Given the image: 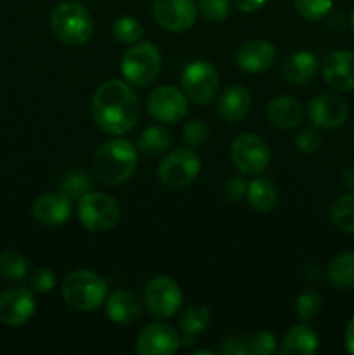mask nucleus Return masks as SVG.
<instances>
[{"label":"nucleus","instance_id":"obj_11","mask_svg":"<svg viewBox=\"0 0 354 355\" xmlns=\"http://www.w3.org/2000/svg\"><path fill=\"white\" fill-rule=\"evenodd\" d=\"M148 113L153 120L162 123H177L187 114V97L172 85L158 87L146 101Z\"/></svg>","mask_w":354,"mask_h":355},{"label":"nucleus","instance_id":"obj_27","mask_svg":"<svg viewBox=\"0 0 354 355\" xmlns=\"http://www.w3.org/2000/svg\"><path fill=\"white\" fill-rule=\"evenodd\" d=\"M172 144V135L163 127H149L141 134L137 148L142 155L158 156L165 153Z\"/></svg>","mask_w":354,"mask_h":355},{"label":"nucleus","instance_id":"obj_5","mask_svg":"<svg viewBox=\"0 0 354 355\" xmlns=\"http://www.w3.org/2000/svg\"><path fill=\"white\" fill-rule=\"evenodd\" d=\"M120 71L130 85L144 89L149 87L162 71V54L155 44H135L125 51L120 62Z\"/></svg>","mask_w":354,"mask_h":355},{"label":"nucleus","instance_id":"obj_6","mask_svg":"<svg viewBox=\"0 0 354 355\" xmlns=\"http://www.w3.org/2000/svg\"><path fill=\"white\" fill-rule=\"evenodd\" d=\"M120 220L117 200L104 193H87L80 198L78 222L90 232H108Z\"/></svg>","mask_w":354,"mask_h":355},{"label":"nucleus","instance_id":"obj_10","mask_svg":"<svg viewBox=\"0 0 354 355\" xmlns=\"http://www.w3.org/2000/svg\"><path fill=\"white\" fill-rule=\"evenodd\" d=\"M180 85L187 99L194 104H207L219 90V73L208 61H193L184 68Z\"/></svg>","mask_w":354,"mask_h":355},{"label":"nucleus","instance_id":"obj_20","mask_svg":"<svg viewBox=\"0 0 354 355\" xmlns=\"http://www.w3.org/2000/svg\"><path fill=\"white\" fill-rule=\"evenodd\" d=\"M250 104H252V97L248 90L242 85H231L219 97L217 113L224 121L235 123V121L243 120V116L248 113Z\"/></svg>","mask_w":354,"mask_h":355},{"label":"nucleus","instance_id":"obj_34","mask_svg":"<svg viewBox=\"0 0 354 355\" xmlns=\"http://www.w3.org/2000/svg\"><path fill=\"white\" fill-rule=\"evenodd\" d=\"M198 12L208 23H222L229 16V2L228 0H200Z\"/></svg>","mask_w":354,"mask_h":355},{"label":"nucleus","instance_id":"obj_13","mask_svg":"<svg viewBox=\"0 0 354 355\" xmlns=\"http://www.w3.org/2000/svg\"><path fill=\"white\" fill-rule=\"evenodd\" d=\"M35 314V298L28 288L14 286L0 295V322L6 326L26 324Z\"/></svg>","mask_w":354,"mask_h":355},{"label":"nucleus","instance_id":"obj_22","mask_svg":"<svg viewBox=\"0 0 354 355\" xmlns=\"http://www.w3.org/2000/svg\"><path fill=\"white\" fill-rule=\"evenodd\" d=\"M318 58H316L312 52L298 51L285 61L281 73H283V78L287 80L288 83L302 85V83L311 82L312 76L318 71Z\"/></svg>","mask_w":354,"mask_h":355},{"label":"nucleus","instance_id":"obj_17","mask_svg":"<svg viewBox=\"0 0 354 355\" xmlns=\"http://www.w3.org/2000/svg\"><path fill=\"white\" fill-rule=\"evenodd\" d=\"M71 201V198L66 196L62 191L61 193H47L35 201L31 214H33L35 220L49 225V227L62 225L69 220L73 214Z\"/></svg>","mask_w":354,"mask_h":355},{"label":"nucleus","instance_id":"obj_33","mask_svg":"<svg viewBox=\"0 0 354 355\" xmlns=\"http://www.w3.org/2000/svg\"><path fill=\"white\" fill-rule=\"evenodd\" d=\"M295 309H297L298 318L304 321H311L321 311V297L316 291H304L302 295H298Z\"/></svg>","mask_w":354,"mask_h":355},{"label":"nucleus","instance_id":"obj_16","mask_svg":"<svg viewBox=\"0 0 354 355\" xmlns=\"http://www.w3.org/2000/svg\"><path fill=\"white\" fill-rule=\"evenodd\" d=\"M323 78L339 92L354 90V52L333 51L323 61Z\"/></svg>","mask_w":354,"mask_h":355},{"label":"nucleus","instance_id":"obj_29","mask_svg":"<svg viewBox=\"0 0 354 355\" xmlns=\"http://www.w3.org/2000/svg\"><path fill=\"white\" fill-rule=\"evenodd\" d=\"M0 276L9 281H21L28 276V262L19 252L0 253Z\"/></svg>","mask_w":354,"mask_h":355},{"label":"nucleus","instance_id":"obj_3","mask_svg":"<svg viewBox=\"0 0 354 355\" xmlns=\"http://www.w3.org/2000/svg\"><path fill=\"white\" fill-rule=\"evenodd\" d=\"M106 293V281L96 272L85 269L69 272L61 284V295L66 304L80 312L96 311L104 304Z\"/></svg>","mask_w":354,"mask_h":355},{"label":"nucleus","instance_id":"obj_18","mask_svg":"<svg viewBox=\"0 0 354 355\" xmlns=\"http://www.w3.org/2000/svg\"><path fill=\"white\" fill-rule=\"evenodd\" d=\"M276 61V49L266 40H248L236 51V64L246 73L267 71Z\"/></svg>","mask_w":354,"mask_h":355},{"label":"nucleus","instance_id":"obj_2","mask_svg":"<svg viewBox=\"0 0 354 355\" xmlns=\"http://www.w3.org/2000/svg\"><path fill=\"white\" fill-rule=\"evenodd\" d=\"M137 168V149L127 139H111L94 153L92 170L104 186H120L127 182Z\"/></svg>","mask_w":354,"mask_h":355},{"label":"nucleus","instance_id":"obj_40","mask_svg":"<svg viewBox=\"0 0 354 355\" xmlns=\"http://www.w3.org/2000/svg\"><path fill=\"white\" fill-rule=\"evenodd\" d=\"M245 194H246V186L245 182H243V179L235 177V179L229 180L228 186H226V198H228L229 201H239Z\"/></svg>","mask_w":354,"mask_h":355},{"label":"nucleus","instance_id":"obj_8","mask_svg":"<svg viewBox=\"0 0 354 355\" xmlns=\"http://www.w3.org/2000/svg\"><path fill=\"white\" fill-rule=\"evenodd\" d=\"M201 170L200 158L196 153L187 148L176 149L169 153L158 165V179L163 186L170 189H183L189 186Z\"/></svg>","mask_w":354,"mask_h":355},{"label":"nucleus","instance_id":"obj_12","mask_svg":"<svg viewBox=\"0 0 354 355\" xmlns=\"http://www.w3.org/2000/svg\"><path fill=\"white\" fill-rule=\"evenodd\" d=\"M198 6L194 0H155L153 17L169 31H186L196 23Z\"/></svg>","mask_w":354,"mask_h":355},{"label":"nucleus","instance_id":"obj_1","mask_svg":"<svg viewBox=\"0 0 354 355\" xmlns=\"http://www.w3.org/2000/svg\"><path fill=\"white\" fill-rule=\"evenodd\" d=\"M141 107L134 90L121 80L103 82L92 97V116L97 127L111 135H124L137 125Z\"/></svg>","mask_w":354,"mask_h":355},{"label":"nucleus","instance_id":"obj_9","mask_svg":"<svg viewBox=\"0 0 354 355\" xmlns=\"http://www.w3.org/2000/svg\"><path fill=\"white\" fill-rule=\"evenodd\" d=\"M144 304L156 319L174 318L183 305L179 283L169 276L153 277L144 288Z\"/></svg>","mask_w":354,"mask_h":355},{"label":"nucleus","instance_id":"obj_23","mask_svg":"<svg viewBox=\"0 0 354 355\" xmlns=\"http://www.w3.org/2000/svg\"><path fill=\"white\" fill-rule=\"evenodd\" d=\"M318 350V335L312 331L309 326L297 324L287 331V335L281 340L280 352L288 354H302L311 355Z\"/></svg>","mask_w":354,"mask_h":355},{"label":"nucleus","instance_id":"obj_14","mask_svg":"<svg viewBox=\"0 0 354 355\" xmlns=\"http://www.w3.org/2000/svg\"><path fill=\"white\" fill-rule=\"evenodd\" d=\"M307 114L316 128H337L346 123L349 118V106L342 97L335 94H321L311 99L307 106Z\"/></svg>","mask_w":354,"mask_h":355},{"label":"nucleus","instance_id":"obj_19","mask_svg":"<svg viewBox=\"0 0 354 355\" xmlns=\"http://www.w3.org/2000/svg\"><path fill=\"white\" fill-rule=\"evenodd\" d=\"M104 304H106V315L117 324H130L142 314L141 300L130 291H115L104 300Z\"/></svg>","mask_w":354,"mask_h":355},{"label":"nucleus","instance_id":"obj_24","mask_svg":"<svg viewBox=\"0 0 354 355\" xmlns=\"http://www.w3.org/2000/svg\"><path fill=\"white\" fill-rule=\"evenodd\" d=\"M246 200H248L250 207L260 214L274 210L278 205V193L273 180L269 177L253 179L246 187Z\"/></svg>","mask_w":354,"mask_h":355},{"label":"nucleus","instance_id":"obj_35","mask_svg":"<svg viewBox=\"0 0 354 355\" xmlns=\"http://www.w3.org/2000/svg\"><path fill=\"white\" fill-rule=\"evenodd\" d=\"M208 125L201 120L187 121L183 130V139L189 148H200L208 141Z\"/></svg>","mask_w":354,"mask_h":355},{"label":"nucleus","instance_id":"obj_38","mask_svg":"<svg viewBox=\"0 0 354 355\" xmlns=\"http://www.w3.org/2000/svg\"><path fill=\"white\" fill-rule=\"evenodd\" d=\"M250 350L252 354L257 355H269L276 352V338L273 333L269 331H260L250 340Z\"/></svg>","mask_w":354,"mask_h":355},{"label":"nucleus","instance_id":"obj_21","mask_svg":"<svg viewBox=\"0 0 354 355\" xmlns=\"http://www.w3.org/2000/svg\"><path fill=\"white\" fill-rule=\"evenodd\" d=\"M267 120L273 127L288 130L295 128L302 121V106L294 97H274L267 104Z\"/></svg>","mask_w":354,"mask_h":355},{"label":"nucleus","instance_id":"obj_37","mask_svg":"<svg viewBox=\"0 0 354 355\" xmlns=\"http://www.w3.org/2000/svg\"><path fill=\"white\" fill-rule=\"evenodd\" d=\"M56 286V276L51 269L47 267H40L31 274V288L37 293H49L54 290Z\"/></svg>","mask_w":354,"mask_h":355},{"label":"nucleus","instance_id":"obj_28","mask_svg":"<svg viewBox=\"0 0 354 355\" xmlns=\"http://www.w3.org/2000/svg\"><path fill=\"white\" fill-rule=\"evenodd\" d=\"M330 218L339 231L354 234V193L344 194L335 200L330 210Z\"/></svg>","mask_w":354,"mask_h":355},{"label":"nucleus","instance_id":"obj_43","mask_svg":"<svg viewBox=\"0 0 354 355\" xmlns=\"http://www.w3.org/2000/svg\"><path fill=\"white\" fill-rule=\"evenodd\" d=\"M351 28H353V31H354V9H353V12H351Z\"/></svg>","mask_w":354,"mask_h":355},{"label":"nucleus","instance_id":"obj_25","mask_svg":"<svg viewBox=\"0 0 354 355\" xmlns=\"http://www.w3.org/2000/svg\"><path fill=\"white\" fill-rule=\"evenodd\" d=\"M328 279L337 290H354V252L340 253L330 262Z\"/></svg>","mask_w":354,"mask_h":355},{"label":"nucleus","instance_id":"obj_15","mask_svg":"<svg viewBox=\"0 0 354 355\" xmlns=\"http://www.w3.org/2000/svg\"><path fill=\"white\" fill-rule=\"evenodd\" d=\"M180 345L179 333L165 322H153L139 333L135 350L141 355H170Z\"/></svg>","mask_w":354,"mask_h":355},{"label":"nucleus","instance_id":"obj_26","mask_svg":"<svg viewBox=\"0 0 354 355\" xmlns=\"http://www.w3.org/2000/svg\"><path fill=\"white\" fill-rule=\"evenodd\" d=\"M210 311L203 305H193V307L186 309V312L179 319V328L184 335V343L189 345V340L193 342L194 336L205 331L210 324Z\"/></svg>","mask_w":354,"mask_h":355},{"label":"nucleus","instance_id":"obj_36","mask_svg":"<svg viewBox=\"0 0 354 355\" xmlns=\"http://www.w3.org/2000/svg\"><path fill=\"white\" fill-rule=\"evenodd\" d=\"M295 144H297V149L301 153H305V155H311V153H316L323 144L321 135L318 134L312 128H305L295 139Z\"/></svg>","mask_w":354,"mask_h":355},{"label":"nucleus","instance_id":"obj_42","mask_svg":"<svg viewBox=\"0 0 354 355\" xmlns=\"http://www.w3.org/2000/svg\"><path fill=\"white\" fill-rule=\"evenodd\" d=\"M346 349L347 352L354 355V315L351 318V321L347 322L346 328Z\"/></svg>","mask_w":354,"mask_h":355},{"label":"nucleus","instance_id":"obj_7","mask_svg":"<svg viewBox=\"0 0 354 355\" xmlns=\"http://www.w3.org/2000/svg\"><path fill=\"white\" fill-rule=\"evenodd\" d=\"M233 165L243 175H260L271 163L269 146L255 134H239L233 139L231 149Z\"/></svg>","mask_w":354,"mask_h":355},{"label":"nucleus","instance_id":"obj_4","mask_svg":"<svg viewBox=\"0 0 354 355\" xmlns=\"http://www.w3.org/2000/svg\"><path fill=\"white\" fill-rule=\"evenodd\" d=\"M51 30L62 44L83 45L92 38L94 23L82 3L62 2L51 12Z\"/></svg>","mask_w":354,"mask_h":355},{"label":"nucleus","instance_id":"obj_31","mask_svg":"<svg viewBox=\"0 0 354 355\" xmlns=\"http://www.w3.org/2000/svg\"><path fill=\"white\" fill-rule=\"evenodd\" d=\"M90 175L83 170H73L61 179V191L71 200H80L90 193Z\"/></svg>","mask_w":354,"mask_h":355},{"label":"nucleus","instance_id":"obj_32","mask_svg":"<svg viewBox=\"0 0 354 355\" xmlns=\"http://www.w3.org/2000/svg\"><path fill=\"white\" fill-rule=\"evenodd\" d=\"M295 10L304 19L316 21L325 17L333 6V0H294Z\"/></svg>","mask_w":354,"mask_h":355},{"label":"nucleus","instance_id":"obj_30","mask_svg":"<svg viewBox=\"0 0 354 355\" xmlns=\"http://www.w3.org/2000/svg\"><path fill=\"white\" fill-rule=\"evenodd\" d=\"M111 31H113L115 40L120 42V44H135V42L141 40L142 35H144L141 23L130 16L118 17L113 23Z\"/></svg>","mask_w":354,"mask_h":355},{"label":"nucleus","instance_id":"obj_39","mask_svg":"<svg viewBox=\"0 0 354 355\" xmlns=\"http://www.w3.org/2000/svg\"><path fill=\"white\" fill-rule=\"evenodd\" d=\"M222 354L226 355H246V354H252L250 350V342L246 340L239 338V336H233V338L224 340L222 343Z\"/></svg>","mask_w":354,"mask_h":355},{"label":"nucleus","instance_id":"obj_41","mask_svg":"<svg viewBox=\"0 0 354 355\" xmlns=\"http://www.w3.org/2000/svg\"><path fill=\"white\" fill-rule=\"evenodd\" d=\"M267 0H233L235 7L242 12H253V10L260 9Z\"/></svg>","mask_w":354,"mask_h":355}]
</instances>
